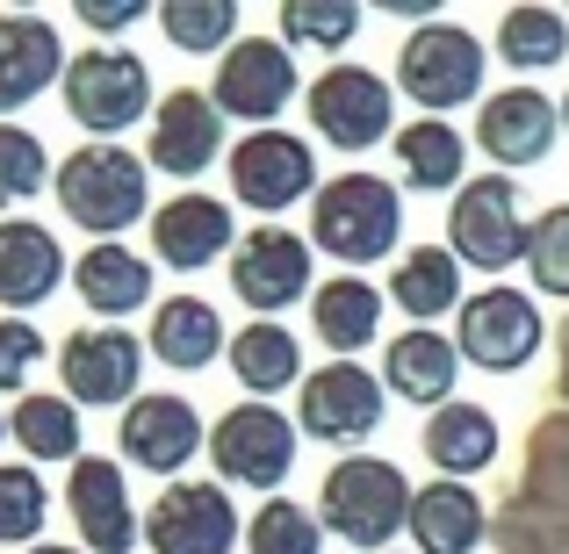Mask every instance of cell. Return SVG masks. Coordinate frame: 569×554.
Here are the masks:
<instances>
[{
    "label": "cell",
    "mask_w": 569,
    "mask_h": 554,
    "mask_svg": "<svg viewBox=\"0 0 569 554\" xmlns=\"http://www.w3.org/2000/svg\"><path fill=\"white\" fill-rule=\"evenodd\" d=\"M403 245V188L368 167H347L310 202V252L339 260V274H368L376 260H397Z\"/></svg>",
    "instance_id": "6da1fadb"
},
{
    "label": "cell",
    "mask_w": 569,
    "mask_h": 554,
    "mask_svg": "<svg viewBox=\"0 0 569 554\" xmlns=\"http://www.w3.org/2000/svg\"><path fill=\"white\" fill-rule=\"evenodd\" d=\"M51 194L94 245H116L130 223H152V167L130 144H72L51 173Z\"/></svg>",
    "instance_id": "7a4b0ae2"
},
{
    "label": "cell",
    "mask_w": 569,
    "mask_h": 554,
    "mask_svg": "<svg viewBox=\"0 0 569 554\" xmlns=\"http://www.w3.org/2000/svg\"><path fill=\"white\" fill-rule=\"evenodd\" d=\"M318 518H325V541L389 554V541L411 526V475L382 454H339L318 483Z\"/></svg>",
    "instance_id": "3957f363"
},
{
    "label": "cell",
    "mask_w": 569,
    "mask_h": 554,
    "mask_svg": "<svg viewBox=\"0 0 569 554\" xmlns=\"http://www.w3.org/2000/svg\"><path fill=\"white\" fill-rule=\"evenodd\" d=\"M66 115L87 130V144H123L130 123H152L159 94H152V66L123 43H94V51H72L66 58Z\"/></svg>",
    "instance_id": "277c9868"
},
{
    "label": "cell",
    "mask_w": 569,
    "mask_h": 554,
    "mask_svg": "<svg viewBox=\"0 0 569 554\" xmlns=\"http://www.w3.org/2000/svg\"><path fill=\"white\" fill-rule=\"evenodd\" d=\"M303 115H310V138L318 144L361 159V152H376V144L397 138V80H382L361 58H332V66L303 87Z\"/></svg>",
    "instance_id": "5b68a950"
},
{
    "label": "cell",
    "mask_w": 569,
    "mask_h": 554,
    "mask_svg": "<svg viewBox=\"0 0 569 554\" xmlns=\"http://www.w3.org/2000/svg\"><path fill=\"white\" fill-rule=\"evenodd\" d=\"M527 194L512 173H469L461 194L447 202V252L461 260V274H512L527 260Z\"/></svg>",
    "instance_id": "8992f818"
},
{
    "label": "cell",
    "mask_w": 569,
    "mask_h": 554,
    "mask_svg": "<svg viewBox=\"0 0 569 554\" xmlns=\"http://www.w3.org/2000/svg\"><path fill=\"white\" fill-rule=\"evenodd\" d=\"M483 66H490V51H483L476 29L426 22V29H411V37L397 43V94L411 101V109H426V115L447 123L455 109H469V101L483 94Z\"/></svg>",
    "instance_id": "52a82bcc"
},
{
    "label": "cell",
    "mask_w": 569,
    "mask_h": 554,
    "mask_svg": "<svg viewBox=\"0 0 569 554\" xmlns=\"http://www.w3.org/2000/svg\"><path fill=\"white\" fill-rule=\"evenodd\" d=\"M541 346H548V318L512 281H490L455 310V353L476 374H519L541 361Z\"/></svg>",
    "instance_id": "ba28073f"
},
{
    "label": "cell",
    "mask_w": 569,
    "mask_h": 554,
    "mask_svg": "<svg viewBox=\"0 0 569 554\" xmlns=\"http://www.w3.org/2000/svg\"><path fill=\"white\" fill-rule=\"evenodd\" d=\"M209 469H217L223 490H260V497H281L296 469V417L274 411V403H231V411L209 425Z\"/></svg>",
    "instance_id": "9c48e42d"
},
{
    "label": "cell",
    "mask_w": 569,
    "mask_h": 554,
    "mask_svg": "<svg viewBox=\"0 0 569 554\" xmlns=\"http://www.w3.org/2000/svg\"><path fill=\"white\" fill-rule=\"evenodd\" d=\"M389 417V389L361 361H325L296 389V432L318 446H368Z\"/></svg>",
    "instance_id": "30bf717a"
},
{
    "label": "cell",
    "mask_w": 569,
    "mask_h": 554,
    "mask_svg": "<svg viewBox=\"0 0 569 554\" xmlns=\"http://www.w3.org/2000/svg\"><path fill=\"white\" fill-rule=\"evenodd\" d=\"M144 339L123 324H80L58 346V396L80 403V411H130L144 382Z\"/></svg>",
    "instance_id": "8fae6325"
},
{
    "label": "cell",
    "mask_w": 569,
    "mask_h": 554,
    "mask_svg": "<svg viewBox=\"0 0 569 554\" xmlns=\"http://www.w3.org/2000/svg\"><path fill=\"white\" fill-rule=\"evenodd\" d=\"M223 181H231V202L260 209V216H281L296 202H318V152L296 130H246V138L223 152Z\"/></svg>",
    "instance_id": "7c38bea8"
},
{
    "label": "cell",
    "mask_w": 569,
    "mask_h": 554,
    "mask_svg": "<svg viewBox=\"0 0 569 554\" xmlns=\"http://www.w3.org/2000/svg\"><path fill=\"white\" fill-rule=\"evenodd\" d=\"M223 266H231V295L252 318H281V310H296L303 295H318V252H310V238L289 231V223L246 231Z\"/></svg>",
    "instance_id": "4fadbf2b"
},
{
    "label": "cell",
    "mask_w": 569,
    "mask_h": 554,
    "mask_svg": "<svg viewBox=\"0 0 569 554\" xmlns=\"http://www.w3.org/2000/svg\"><path fill=\"white\" fill-rule=\"evenodd\" d=\"M223 123H252V130H281V109L296 101V51L281 37H238L217 58V80H209Z\"/></svg>",
    "instance_id": "5bb4252c"
},
{
    "label": "cell",
    "mask_w": 569,
    "mask_h": 554,
    "mask_svg": "<svg viewBox=\"0 0 569 554\" xmlns=\"http://www.w3.org/2000/svg\"><path fill=\"white\" fill-rule=\"evenodd\" d=\"M144 547L152 554H231L238 547V504L223 483L181 475L144 512Z\"/></svg>",
    "instance_id": "9a60e30c"
},
{
    "label": "cell",
    "mask_w": 569,
    "mask_h": 554,
    "mask_svg": "<svg viewBox=\"0 0 569 554\" xmlns=\"http://www.w3.org/2000/svg\"><path fill=\"white\" fill-rule=\"evenodd\" d=\"M116 454L130 469L159 475V483H181L188 461L209 454V425L194 411V396H138L123 411V425H116Z\"/></svg>",
    "instance_id": "2e32d148"
},
{
    "label": "cell",
    "mask_w": 569,
    "mask_h": 554,
    "mask_svg": "<svg viewBox=\"0 0 569 554\" xmlns=\"http://www.w3.org/2000/svg\"><path fill=\"white\" fill-rule=\"evenodd\" d=\"M144 167L173 173V181H202L209 167H223V115L209 101V87H173L159 94L152 130H144Z\"/></svg>",
    "instance_id": "e0dca14e"
},
{
    "label": "cell",
    "mask_w": 569,
    "mask_h": 554,
    "mask_svg": "<svg viewBox=\"0 0 569 554\" xmlns=\"http://www.w3.org/2000/svg\"><path fill=\"white\" fill-rule=\"evenodd\" d=\"M66 518H72L87 554H130L144 541V518L130 504L123 461H109V454H80L66 469Z\"/></svg>",
    "instance_id": "ac0fdd59"
},
{
    "label": "cell",
    "mask_w": 569,
    "mask_h": 554,
    "mask_svg": "<svg viewBox=\"0 0 569 554\" xmlns=\"http://www.w3.org/2000/svg\"><path fill=\"white\" fill-rule=\"evenodd\" d=\"M152 260L173 266V274H202V266L231 260L238 252V209L223 194H202V188H181L173 202L152 209Z\"/></svg>",
    "instance_id": "d6986e66"
},
{
    "label": "cell",
    "mask_w": 569,
    "mask_h": 554,
    "mask_svg": "<svg viewBox=\"0 0 569 554\" xmlns=\"http://www.w3.org/2000/svg\"><path fill=\"white\" fill-rule=\"evenodd\" d=\"M562 138V101H548L541 87H498L483 94L476 109V152L498 159V173H519V167H541Z\"/></svg>",
    "instance_id": "ffe728a7"
},
{
    "label": "cell",
    "mask_w": 569,
    "mask_h": 554,
    "mask_svg": "<svg viewBox=\"0 0 569 554\" xmlns=\"http://www.w3.org/2000/svg\"><path fill=\"white\" fill-rule=\"evenodd\" d=\"M66 80V43H58V22L37 8L0 14V123H14V109H29L37 94Z\"/></svg>",
    "instance_id": "44dd1931"
},
{
    "label": "cell",
    "mask_w": 569,
    "mask_h": 554,
    "mask_svg": "<svg viewBox=\"0 0 569 554\" xmlns=\"http://www.w3.org/2000/svg\"><path fill=\"white\" fill-rule=\"evenodd\" d=\"M66 289V245L51 223L0 216V318H29Z\"/></svg>",
    "instance_id": "7402d4cb"
},
{
    "label": "cell",
    "mask_w": 569,
    "mask_h": 554,
    "mask_svg": "<svg viewBox=\"0 0 569 554\" xmlns=\"http://www.w3.org/2000/svg\"><path fill=\"white\" fill-rule=\"evenodd\" d=\"M144 353H152L159 367H173V374H202V367H217L223 353H231V324H223V310L209 303V295H188V289L159 295Z\"/></svg>",
    "instance_id": "603a6c76"
},
{
    "label": "cell",
    "mask_w": 569,
    "mask_h": 554,
    "mask_svg": "<svg viewBox=\"0 0 569 554\" xmlns=\"http://www.w3.org/2000/svg\"><path fill=\"white\" fill-rule=\"evenodd\" d=\"M455 382H461L455 332H426V324H403V332L382 346V389H389L397 403L440 411V403H455Z\"/></svg>",
    "instance_id": "cb8c5ba5"
},
{
    "label": "cell",
    "mask_w": 569,
    "mask_h": 554,
    "mask_svg": "<svg viewBox=\"0 0 569 554\" xmlns=\"http://www.w3.org/2000/svg\"><path fill=\"white\" fill-rule=\"evenodd\" d=\"M72 295H80L101 324H123V318H138V310H159L152 260H144L138 245H123V238H116V245H87L80 260H72Z\"/></svg>",
    "instance_id": "d4e9b609"
},
{
    "label": "cell",
    "mask_w": 569,
    "mask_h": 554,
    "mask_svg": "<svg viewBox=\"0 0 569 554\" xmlns=\"http://www.w3.org/2000/svg\"><path fill=\"white\" fill-rule=\"evenodd\" d=\"M498 446H505L498 411H483V403H469V396L440 403V411L426 417V432H418V454L432 461L440 483H476V475L498 461Z\"/></svg>",
    "instance_id": "484cf974"
},
{
    "label": "cell",
    "mask_w": 569,
    "mask_h": 554,
    "mask_svg": "<svg viewBox=\"0 0 569 554\" xmlns=\"http://www.w3.org/2000/svg\"><path fill=\"white\" fill-rule=\"evenodd\" d=\"M490 541V504L476 483H418L411 490V554H476Z\"/></svg>",
    "instance_id": "4316f807"
},
{
    "label": "cell",
    "mask_w": 569,
    "mask_h": 554,
    "mask_svg": "<svg viewBox=\"0 0 569 554\" xmlns=\"http://www.w3.org/2000/svg\"><path fill=\"white\" fill-rule=\"evenodd\" d=\"M389 152H397V188L403 194H447V202H455L461 181H469V138H461L455 123H440V115H411V123L389 138Z\"/></svg>",
    "instance_id": "83f0119b"
},
{
    "label": "cell",
    "mask_w": 569,
    "mask_h": 554,
    "mask_svg": "<svg viewBox=\"0 0 569 554\" xmlns=\"http://www.w3.org/2000/svg\"><path fill=\"white\" fill-rule=\"evenodd\" d=\"M382 310H389V295L376 281L332 274V281H318V295H310V332L332 346V361H361V346L382 339Z\"/></svg>",
    "instance_id": "f1b7e54d"
},
{
    "label": "cell",
    "mask_w": 569,
    "mask_h": 554,
    "mask_svg": "<svg viewBox=\"0 0 569 554\" xmlns=\"http://www.w3.org/2000/svg\"><path fill=\"white\" fill-rule=\"evenodd\" d=\"M231 374H238V389H246L252 403H267V396H281V389H303V339L289 332L281 318H252V324H238L231 332Z\"/></svg>",
    "instance_id": "f546056e"
},
{
    "label": "cell",
    "mask_w": 569,
    "mask_h": 554,
    "mask_svg": "<svg viewBox=\"0 0 569 554\" xmlns=\"http://www.w3.org/2000/svg\"><path fill=\"white\" fill-rule=\"evenodd\" d=\"M389 303L403 310V324H426V332H432V318H455V310L469 303V289H461V260L447 245L397 252V266H389Z\"/></svg>",
    "instance_id": "4dcf8cb0"
},
{
    "label": "cell",
    "mask_w": 569,
    "mask_h": 554,
    "mask_svg": "<svg viewBox=\"0 0 569 554\" xmlns=\"http://www.w3.org/2000/svg\"><path fill=\"white\" fill-rule=\"evenodd\" d=\"M8 440L22 446L29 469H72L80 461V403H66L58 389H29V396H14L8 411Z\"/></svg>",
    "instance_id": "1f68e13d"
},
{
    "label": "cell",
    "mask_w": 569,
    "mask_h": 554,
    "mask_svg": "<svg viewBox=\"0 0 569 554\" xmlns=\"http://www.w3.org/2000/svg\"><path fill=\"white\" fill-rule=\"evenodd\" d=\"M490 51H498L512 72L562 66V58H569V8H548V0H519V8H505Z\"/></svg>",
    "instance_id": "d6a6232c"
},
{
    "label": "cell",
    "mask_w": 569,
    "mask_h": 554,
    "mask_svg": "<svg viewBox=\"0 0 569 554\" xmlns=\"http://www.w3.org/2000/svg\"><path fill=\"white\" fill-rule=\"evenodd\" d=\"M58 159L29 123H0V216H22L43 188H51Z\"/></svg>",
    "instance_id": "836d02e7"
},
{
    "label": "cell",
    "mask_w": 569,
    "mask_h": 554,
    "mask_svg": "<svg viewBox=\"0 0 569 554\" xmlns=\"http://www.w3.org/2000/svg\"><path fill=\"white\" fill-rule=\"evenodd\" d=\"M152 22L181 58H223L238 43V8L231 0H173V8L152 14Z\"/></svg>",
    "instance_id": "e575fe53"
},
{
    "label": "cell",
    "mask_w": 569,
    "mask_h": 554,
    "mask_svg": "<svg viewBox=\"0 0 569 554\" xmlns=\"http://www.w3.org/2000/svg\"><path fill=\"white\" fill-rule=\"evenodd\" d=\"M43 518H51V483L29 461H0V547H43Z\"/></svg>",
    "instance_id": "d590c367"
},
{
    "label": "cell",
    "mask_w": 569,
    "mask_h": 554,
    "mask_svg": "<svg viewBox=\"0 0 569 554\" xmlns=\"http://www.w3.org/2000/svg\"><path fill=\"white\" fill-rule=\"evenodd\" d=\"M246 554H325V518H318V504L267 497L260 512L246 518Z\"/></svg>",
    "instance_id": "8d00e7d4"
},
{
    "label": "cell",
    "mask_w": 569,
    "mask_h": 554,
    "mask_svg": "<svg viewBox=\"0 0 569 554\" xmlns=\"http://www.w3.org/2000/svg\"><path fill=\"white\" fill-rule=\"evenodd\" d=\"M274 22H281V43H296V51H347L368 14L353 0H281Z\"/></svg>",
    "instance_id": "74e56055"
},
{
    "label": "cell",
    "mask_w": 569,
    "mask_h": 554,
    "mask_svg": "<svg viewBox=\"0 0 569 554\" xmlns=\"http://www.w3.org/2000/svg\"><path fill=\"white\" fill-rule=\"evenodd\" d=\"M527 281L541 295H556V303H569V202H556V209H541V216H533Z\"/></svg>",
    "instance_id": "f35d334b"
},
{
    "label": "cell",
    "mask_w": 569,
    "mask_h": 554,
    "mask_svg": "<svg viewBox=\"0 0 569 554\" xmlns=\"http://www.w3.org/2000/svg\"><path fill=\"white\" fill-rule=\"evenodd\" d=\"M43 361H51V339L29 318H0V389H8V396H29V382H37Z\"/></svg>",
    "instance_id": "ab89813d"
},
{
    "label": "cell",
    "mask_w": 569,
    "mask_h": 554,
    "mask_svg": "<svg viewBox=\"0 0 569 554\" xmlns=\"http://www.w3.org/2000/svg\"><path fill=\"white\" fill-rule=\"evenodd\" d=\"M72 14H80V22L94 29V37H130V29H138V22H152L159 8H144V0H80Z\"/></svg>",
    "instance_id": "60d3db41"
},
{
    "label": "cell",
    "mask_w": 569,
    "mask_h": 554,
    "mask_svg": "<svg viewBox=\"0 0 569 554\" xmlns=\"http://www.w3.org/2000/svg\"><path fill=\"white\" fill-rule=\"evenodd\" d=\"M556 396H562V411H569V318H562V332H556Z\"/></svg>",
    "instance_id": "b9f144b4"
},
{
    "label": "cell",
    "mask_w": 569,
    "mask_h": 554,
    "mask_svg": "<svg viewBox=\"0 0 569 554\" xmlns=\"http://www.w3.org/2000/svg\"><path fill=\"white\" fill-rule=\"evenodd\" d=\"M29 554H87V547H66V541H43V547H29Z\"/></svg>",
    "instance_id": "7bdbcfd3"
},
{
    "label": "cell",
    "mask_w": 569,
    "mask_h": 554,
    "mask_svg": "<svg viewBox=\"0 0 569 554\" xmlns=\"http://www.w3.org/2000/svg\"><path fill=\"white\" fill-rule=\"evenodd\" d=\"M0 446H8V411H0Z\"/></svg>",
    "instance_id": "ee69618b"
},
{
    "label": "cell",
    "mask_w": 569,
    "mask_h": 554,
    "mask_svg": "<svg viewBox=\"0 0 569 554\" xmlns=\"http://www.w3.org/2000/svg\"><path fill=\"white\" fill-rule=\"evenodd\" d=\"M562 130H569V94H562Z\"/></svg>",
    "instance_id": "f6af8a7d"
},
{
    "label": "cell",
    "mask_w": 569,
    "mask_h": 554,
    "mask_svg": "<svg viewBox=\"0 0 569 554\" xmlns=\"http://www.w3.org/2000/svg\"><path fill=\"white\" fill-rule=\"evenodd\" d=\"M389 554H397V547H389Z\"/></svg>",
    "instance_id": "bcb514c9"
}]
</instances>
